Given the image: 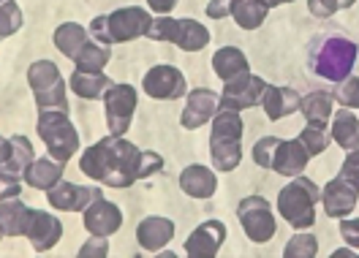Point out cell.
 I'll list each match as a JSON object with an SVG mask.
<instances>
[{
	"mask_svg": "<svg viewBox=\"0 0 359 258\" xmlns=\"http://www.w3.org/2000/svg\"><path fill=\"white\" fill-rule=\"evenodd\" d=\"M79 169L90 179L109 188H131L163 169V158L153 150H139L126 136H104L79 155Z\"/></svg>",
	"mask_w": 359,
	"mask_h": 258,
	"instance_id": "obj_1",
	"label": "cell"
},
{
	"mask_svg": "<svg viewBox=\"0 0 359 258\" xmlns=\"http://www.w3.org/2000/svg\"><path fill=\"white\" fill-rule=\"evenodd\" d=\"M150 25H153V17L142 6H126V8H117L107 17H95L90 22V36L95 41L112 46V43H126L147 36Z\"/></svg>",
	"mask_w": 359,
	"mask_h": 258,
	"instance_id": "obj_2",
	"label": "cell"
},
{
	"mask_svg": "<svg viewBox=\"0 0 359 258\" xmlns=\"http://www.w3.org/2000/svg\"><path fill=\"white\" fill-rule=\"evenodd\" d=\"M321 198V191L311 177H292L286 188L278 194V215L283 217L292 229H311L316 223V204Z\"/></svg>",
	"mask_w": 359,
	"mask_h": 258,
	"instance_id": "obj_3",
	"label": "cell"
},
{
	"mask_svg": "<svg viewBox=\"0 0 359 258\" xmlns=\"http://www.w3.org/2000/svg\"><path fill=\"white\" fill-rule=\"evenodd\" d=\"M39 136L46 144V152L60 161L68 163L74 158V152H79V130L74 128V123L68 120V111L60 109H41L39 111Z\"/></svg>",
	"mask_w": 359,
	"mask_h": 258,
	"instance_id": "obj_4",
	"label": "cell"
},
{
	"mask_svg": "<svg viewBox=\"0 0 359 258\" xmlns=\"http://www.w3.org/2000/svg\"><path fill=\"white\" fill-rule=\"evenodd\" d=\"M359 46L346 36H330L318 43L313 52V74L330 82H343L351 76V68L357 63Z\"/></svg>",
	"mask_w": 359,
	"mask_h": 258,
	"instance_id": "obj_5",
	"label": "cell"
},
{
	"mask_svg": "<svg viewBox=\"0 0 359 258\" xmlns=\"http://www.w3.org/2000/svg\"><path fill=\"white\" fill-rule=\"evenodd\" d=\"M147 39L177 43L182 52H202L210 43V30L196 20H175L169 14H161L150 25Z\"/></svg>",
	"mask_w": 359,
	"mask_h": 258,
	"instance_id": "obj_6",
	"label": "cell"
},
{
	"mask_svg": "<svg viewBox=\"0 0 359 258\" xmlns=\"http://www.w3.org/2000/svg\"><path fill=\"white\" fill-rule=\"evenodd\" d=\"M27 85L33 90L36 107L39 109H60L68 111L66 85L60 76V68L52 60H36L27 68Z\"/></svg>",
	"mask_w": 359,
	"mask_h": 258,
	"instance_id": "obj_7",
	"label": "cell"
},
{
	"mask_svg": "<svg viewBox=\"0 0 359 258\" xmlns=\"http://www.w3.org/2000/svg\"><path fill=\"white\" fill-rule=\"evenodd\" d=\"M237 217H240V226H243L245 237L250 242H256V245L269 242L278 231V220H275V212H272V204L264 196H245L237 204Z\"/></svg>",
	"mask_w": 359,
	"mask_h": 258,
	"instance_id": "obj_8",
	"label": "cell"
},
{
	"mask_svg": "<svg viewBox=\"0 0 359 258\" xmlns=\"http://www.w3.org/2000/svg\"><path fill=\"white\" fill-rule=\"evenodd\" d=\"M136 87L131 85H112L104 93V109H107V128L114 136H126V130L131 128L136 111Z\"/></svg>",
	"mask_w": 359,
	"mask_h": 258,
	"instance_id": "obj_9",
	"label": "cell"
},
{
	"mask_svg": "<svg viewBox=\"0 0 359 258\" xmlns=\"http://www.w3.org/2000/svg\"><path fill=\"white\" fill-rule=\"evenodd\" d=\"M33 144L27 136H6L0 142V177L3 185H20L27 166L33 163Z\"/></svg>",
	"mask_w": 359,
	"mask_h": 258,
	"instance_id": "obj_10",
	"label": "cell"
},
{
	"mask_svg": "<svg viewBox=\"0 0 359 258\" xmlns=\"http://www.w3.org/2000/svg\"><path fill=\"white\" fill-rule=\"evenodd\" d=\"M142 87H144V93L150 98H158V101H177V98L188 95L185 76H182V71L175 68V65H153L144 74Z\"/></svg>",
	"mask_w": 359,
	"mask_h": 258,
	"instance_id": "obj_11",
	"label": "cell"
},
{
	"mask_svg": "<svg viewBox=\"0 0 359 258\" xmlns=\"http://www.w3.org/2000/svg\"><path fill=\"white\" fill-rule=\"evenodd\" d=\"M264 90H267V82L253 74H245L234 82H226L224 93H221V109L243 111V109L256 107V104H262Z\"/></svg>",
	"mask_w": 359,
	"mask_h": 258,
	"instance_id": "obj_12",
	"label": "cell"
},
{
	"mask_svg": "<svg viewBox=\"0 0 359 258\" xmlns=\"http://www.w3.org/2000/svg\"><path fill=\"white\" fill-rule=\"evenodd\" d=\"M221 109V95L207 90V87H194L188 93V104L182 109V117H180V125L185 130H196L202 128L204 123H210Z\"/></svg>",
	"mask_w": 359,
	"mask_h": 258,
	"instance_id": "obj_13",
	"label": "cell"
},
{
	"mask_svg": "<svg viewBox=\"0 0 359 258\" xmlns=\"http://www.w3.org/2000/svg\"><path fill=\"white\" fill-rule=\"evenodd\" d=\"M98 196H104L101 188L74 185V182H66V179H60L52 191H46L49 204H52L55 210H60V212H85Z\"/></svg>",
	"mask_w": 359,
	"mask_h": 258,
	"instance_id": "obj_14",
	"label": "cell"
},
{
	"mask_svg": "<svg viewBox=\"0 0 359 258\" xmlns=\"http://www.w3.org/2000/svg\"><path fill=\"white\" fill-rule=\"evenodd\" d=\"M226 242V226L221 220H204L185 239V256L191 258H215Z\"/></svg>",
	"mask_w": 359,
	"mask_h": 258,
	"instance_id": "obj_15",
	"label": "cell"
},
{
	"mask_svg": "<svg viewBox=\"0 0 359 258\" xmlns=\"http://www.w3.org/2000/svg\"><path fill=\"white\" fill-rule=\"evenodd\" d=\"M82 223L93 237H112L114 231H120V226H123V212H120L117 204L98 196L82 212Z\"/></svg>",
	"mask_w": 359,
	"mask_h": 258,
	"instance_id": "obj_16",
	"label": "cell"
},
{
	"mask_svg": "<svg viewBox=\"0 0 359 258\" xmlns=\"http://www.w3.org/2000/svg\"><path fill=\"white\" fill-rule=\"evenodd\" d=\"M357 198H359V191L346 179V177H335V179H330L327 185H324V191H321V204H324V212L330 217H348L354 212V207H357Z\"/></svg>",
	"mask_w": 359,
	"mask_h": 258,
	"instance_id": "obj_17",
	"label": "cell"
},
{
	"mask_svg": "<svg viewBox=\"0 0 359 258\" xmlns=\"http://www.w3.org/2000/svg\"><path fill=\"white\" fill-rule=\"evenodd\" d=\"M25 237L33 245L36 253H46L49 247H55L60 242V237H63V223L55 215L44 212V210H33Z\"/></svg>",
	"mask_w": 359,
	"mask_h": 258,
	"instance_id": "obj_18",
	"label": "cell"
},
{
	"mask_svg": "<svg viewBox=\"0 0 359 258\" xmlns=\"http://www.w3.org/2000/svg\"><path fill=\"white\" fill-rule=\"evenodd\" d=\"M172 237H175V223L169 217L150 215L136 226V242L147 253H158L163 245H169Z\"/></svg>",
	"mask_w": 359,
	"mask_h": 258,
	"instance_id": "obj_19",
	"label": "cell"
},
{
	"mask_svg": "<svg viewBox=\"0 0 359 258\" xmlns=\"http://www.w3.org/2000/svg\"><path fill=\"white\" fill-rule=\"evenodd\" d=\"M311 161V152L305 150V144L297 139H283L280 147L275 152V161H272V172L275 174H283V177H299L305 172Z\"/></svg>",
	"mask_w": 359,
	"mask_h": 258,
	"instance_id": "obj_20",
	"label": "cell"
},
{
	"mask_svg": "<svg viewBox=\"0 0 359 258\" xmlns=\"http://www.w3.org/2000/svg\"><path fill=\"white\" fill-rule=\"evenodd\" d=\"M30 215H33V210L20 196L3 198V204H0V231H3V237H25Z\"/></svg>",
	"mask_w": 359,
	"mask_h": 258,
	"instance_id": "obj_21",
	"label": "cell"
},
{
	"mask_svg": "<svg viewBox=\"0 0 359 258\" xmlns=\"http://www.w3.org/2000/svg\"><path fill=\"white\" fill-rule=\"evenodd\" d=\"M299 95L294 87H283V85H267L264 95H262V107L267 111L269 120H283L294 114L299 109Z\"/></svg>",
	"mask_w": 359,
	"mask_h": 258,
	"instance_id": "obj_22",
	"label": "cell"
},
{
	"mask_svg": "<svg viewBox=\"0 0 359 258\" xmlns=\"http://www.w3.org/2000/svg\"><path fill=\"white\" fill-rule=\"evenodd\" d=\"M63 169H66V163L55 161L52 155L49 158H36L25 172V185H30L36 191H52L63 179Z\"/></svg>",
	"mask_w": 359,
	"mask_h": 258,
	"instance_id": "obj_23",
	"label": "cell"
},
{
	"mask_svg": "<svg viewBox=\"0 0 359 258\" xmlns=\"http://www.w3.org/2000/svg\"><path fill=\"white\" fill-rule=\"evenodd\" d=\"M180 188L194 198H210L218 188V177L210 166H202V163H194L188 169H182L180 174Z\"/></svg>",
	"mask_w": 359,
	"mask_h": 258,
	"instance_id": "obj_24",
	"label": "cell"
},
{
	"mask_svg": "<svg viewBox=\"0 0 359 258\" xmlns=\"http://www.w3.org/2000/svg\"><path fill=\"white\" fill-rule=\"evenodd\" d=\"M332 142L340 144V150L351 152L359 150V117L354 114V109L348 107H340L332 114Z\"/></svg>",
	"mask_w": 359,
	"mask_h": 258,
	"instance_id": "obj_25",
	"label": "cell"
},
{
	"mask_svg": "<svg viewBox=\"0 0 359 258\" xmlns=\"http://www.w3.org/2000/svg\"><path fill=\"white\" fill-rule=\"evenodd\" d=\"M212 71H215V76L224 79V82H234V79L250 74L245 52L237 49V46H224V49H218V52L212 55Z\"/></svg>",
	"mask_w": 359,
	"mask_h": 258,
	"instance_id": "obj_26",
	"label": "cell"
},
{
	"mask_svg": "<svg viewBox=\"0 0 359 258\" xmlns=\"http://www.w3.org/2000/svg\"><path fill=\"white\" fill-rule=\"evenodd\" d=\"M226 142H243V117L234 109H218L210 128V144H226Z\"/></svg>",
	"mask_w": 359,
	"mask_h": 258,
	"instance_id": "obj_27",
	"label": "cell"
},
{
	"mask_svg": "<svg viewBox=\"0 0 359 258\" xmlns=\"http://www.w3.org/2000/svg\"><path fill=\"white\" fill-rule=\"evenodd\" d=\"M114 82L101 71V74H90V71H74L71 74V90L85 98V101H95V98H104V93L112 87Z\"/></svg>",
	"mask_w": 359,
	"mask_h": 258,
	"instance_id": "obj_28",
	"label": "cell"
},
{
	"mask_svg": "<svg viewBox=\"0 0 359 258\" xmlns=\"http://www.w3.org/2000/svg\"><path fill=\"white\" fill-rule=\"evenodd\" d=\"M335 95L324 93V90H313L299 101V111L305 117V123H330V117L335 114Z\"/></svg>",
	"mask_w": 359,
	"mask_h": 258,
	"instance_id": "obj_29",
	"label": "cell"
},
{
	"mask_svg": "<svg viewBox=\"0 0 359 258\" xmlns=\"http://www.w3.org/2000/svg\"><path fill=\"white\" fill-rule=\"evenodd\" d=\"M109 57H112V46L109 43H101V41H90L79 49V55L74 57V63H76V71H90V74H101L104 71V65L109 63Z\"/></svg>",
	"mask_w": 359,
	"mask_h": 258,
	"instance_id": "obj_30",
	"label": "cell"
},
{
	"mask_svg": "<svg viewBox=\"0 0 359 258\" xmlns=\"http://www.w3.org/2000/svg\"><path fill=\"white\" fill-rule=\"evenodd\" d=\"M85 43H88V30L79 22H63V25H57V30H55V46L66 57L74 60Z\"/></svg>",
	"mask_w": 359,
	"mask_h": 258,
	"instance_id": "obj_31",
	"label": "cell"
},
{
	"mask_svg": "<svg viewBox=\"0 0 359 258\" xmlns=\"http://www.w3.org/2000/svg\"><path fill=\"white\" fill-rule=\"evenodd\" d=\"M267 14H269V6L264 0H237V6H234V11H231L234 22H237L243 30H256V27H262L264 20H267Z\"/></svg>",
	"mask_w": 359,
	"mask_h": 258,
	"instance_id": "obj_32",
	"label": "cell"
},
{
	"mask_svg": "<svg viewBox=\"0 0 359 258\" xmlns=\"http://www.w3.org/2000/svg\"><path fill=\"white\" fill-rule=\"evenodd\" d=\"M299 142L305 144V150L313 155H321V152L330 147L332 142V133L327 128V123H305V128L299 130Z\"/></svg>",
	"mask_w": 359,
	"mask_h": 258,
	"instance_id": "obj_33",
	"label": "cell"
},
{
	"mask_svg": "<svg viewBox=\"0 0 359 258\" xmlns=\"http://www.w3.org/2000/svg\"><path fill=\"white\" fill-rule=\"evenodd\" d=\"M286 258H316L318 256V239L311 234H294L289 245L283 247Z\"/></svg>",
	"mask_w": 359,
	"mask_h": 258,
	"instance_id": "obj_34",
	"label": "cell"
},
{
	"mask_svg": "<svg viewBox=\"0 0 359 258\" xmlns=\"http://www.w3.org/2000/svg\"><path fill=\"white\" fill-rule=\"evenodd\" d=\"M280 142L283 139H278V136H264V139H259L256 144H253V163L256 166H262V169H272V161H275V152L280 147Z\"/></svg>",
	"mask_w": 359,
	"mask_h": 258,
	"instance_id": "obj_35",
	"label": "cell"
},
{
	"mask_svg": "<svg viewBox=\"0 0 359 258\" xmlns=\"http://www.w3.org/2000/svg\"><path fill=\"white\" fill-rule=\"evenodd\" d=\"M0 36L3 39H8V36H14L20 27H22V11L17 8V3H11V0H6L3 3V14H0Z\"/></svg>",
	"mask_w": 359,
	"mask_h": 258,
	"instance_id": "obj_36",
	"label": "cell"
},
{
	"mask_svg": "<svg viewBox=\"0 0 359 258\" xmlns=\"http://www.w3.org/2000/svg\"><path fill=\"white\" fill-rule=\"evenodd\" d=\"M357 0H308V8H311V14L318 17V20H330L335 11L340 8H351Z\"/></svg>",
	"mask_w": 359,
	"mask_h": 258,
	"instance_id": "obj_37",
	"label": "cell"
},
{
	"mask_svg": "<svg viewBox=\"0 0 359 258\" xmlns=\"http://www.w3.org/2000/svg\"><path fill=\"white\" fill-rule=\"evenodd\" d=\"M340 177H346V179L359 191V150L346 152V161H343V166H340Z\"/></svg>",
	"mask_w": 359,
	"mask_h": 258,
	"instance_id": "obj_38",
	"label": "cell"
},
{
	"mask_svg": "<svg viewBox=\"0 0 359 258\" xmlns=\"http://www.w3.org/2000/svg\"><path fill=\"white\" fill-rule=\"evenodd\" d=\"M107 253H109L107 237H93V239H88V245L79 247V258H104Z\"/></svg>",
	"mask_w": 359,
	"mask_h": 258,
	"instance_id": "obj_39",
	"label": "cell"
},
{
	"mask_svg": "<svg viewBox=\"0 0 359 258\" xmlns=\"http://www.w3.org/2000/svg\"><path fill=\"white\" fill-rule=\"evenodd\" d=\"M340 234L348 242V247L359 250V217H340Z\"/></svg>",
	"mask_w": 359,
	"mask_h": 258,
	"instance_id": "obj_40",
	"label": "cell"
},
{
	"mask_svg": "<svg viewBox=\"0 0 359 258\" xmlns=\"http://www.w3.org/2000/svg\"><path fill=\"white\" fill-rule=\"evenodd\" d=\"M234 6H237V0H210L207 3V17L210 20H226V17H231Z\"/></svg>",
	"mask_w": 359,
	"mask_h": 258,
	"instance_id": "obj_41",
	"label": "cell"
},
{
	"mask_svg": "<svg viewBox=\"0 0 359 258\" xmlns=\"http://www.w3.org/2000/svg\"><path fill=\"white\" fill-rule=\"evenodd\" d=\"M147 6L161 17V14H172L175 6H177V0H147Z\"/></svg>",
	"mask_w": 359,
	"mask_h": 258,
	"instance_id": "obj_42",
	"label": "cell"
},
{
	"mask_svg": "<svg viewBox=\"0 0 359 258\" xmlns=\"http://www.w3.org/2000/svg\"><path fill=\"white\" fill-rule=\"evenodd\" d=\"M346 256H354V247H351V250H335V253H332V258H346Z\"/></svg>",
	"mask_w": 359,
	"mask_h": 258,
	"instance_id": "obj_43",
	"label": "cell"
},
{
	"mask_svg": "<svg viewBox=\"0 0 359 258\" xmlns=\"http://www.w3.org/2000/svg\"><path fill=\"white\" fill-rule=\"evenodd\" d=\"M264 3H267L269 8H272V6H283V3H292V0H264Z\"/></svg>",
	"mask_w": 359,
	"mask_h": 258,
	"instance_id": "obj_44",
	"label": "cell"
},
{
	"mask_svg": "<svg viewBox=\"0 0 359 258\" xmlns=\"http://www.w3.org/2000/svg\"><path fill=\"white\" fill-rule=\"evenodd\" d=\"M357 109H359V101H357Z\"/></svg>",
	"mask_w": 359,
	"mask_h": 258,
	"instance_id": "obj_45",
	"label": "cell"
}]
</instances>
